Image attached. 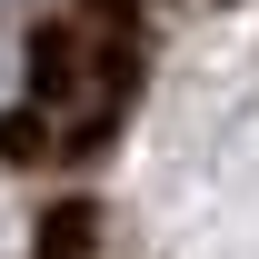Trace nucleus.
<instances>
[{"label":"nucleus","mask_w":259,"mask_h":259,"mask_svg":"<svg viewBox=\"0 0 259 259\" xmlns=\"http://www.w3.org/2000/svg\"><path fill=\"white\" fill-rule=\"evenodd\" d=\"M0 10H30V0H0Z\"/></svg>","instance_id":"nucleus-1"}]
</instances>
